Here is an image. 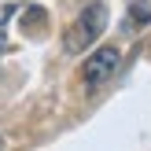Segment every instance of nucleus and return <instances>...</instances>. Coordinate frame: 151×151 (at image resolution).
Here are the masks:
<instances>
[{"instance_id": "nucleus-1", "label": "nucleus", "mask_w": 151, "mask_h": 151, "mask_svg": "<svg viewBox=\"0 0 151 151\" xmlns=\"http://www.w3.org/2000/svg\"><path fill=\"white\" fill-rule=\"evenodd\" d=\"M103 29H107V4H103V0H92V4H85V7H81V15L74 19V26L66 29L63 48L70 52V55H78V52L92 48V44H96V37H100Z\"/></svg>"}, {"instance_id": "nucleus-2", "label": "nucleus", "mask_w": 151, "mask_h": 151, "mask_svg": "<svg viewBox=\"0 0 151 151\" xmlns=\"http://www.w3.org/2000/svg\"><path fill=\"white\" fill-rule=\"evenodd\" d=\"M118 63H122V52H118L114 44H103V48H96L92 55L85 59V66H81V81H85L88 88H100L103 81L114 78Z\"/></svg>"}, {"instance_id": "nucleus-3", "label": "nucleus", "mask_w": 151, "mask_h": 151, "mask_svg": "<svg viewBox=\"0 0 151 151\" xmlns=\"http://www.w3.org/2000/svg\"><path fill=\"white\" fill-rule=\"evenodd\" d=\"M147 22H151V4H147V0H133L129 11H125V29L137 33V29H144Z\"/></svg>"}, {"instance_id": "nucleus-4", "label": "nucleus", "mask_w": 151, "mask_h": 151, "mask_svg": "<svg viewBox=\"0 0 151 151\" xmlns=\"http://www.w3.org/2000/svg\"><path fill=\"white\" fill-rule=\"evenodd\" d=\"M0 147H4V144H0Z\"/></svg>"}]
</instances>
